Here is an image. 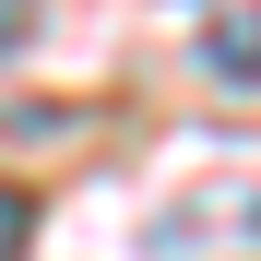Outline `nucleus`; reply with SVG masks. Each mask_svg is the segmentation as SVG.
<instances>
[{"label":"nucleus","mask_w":261,"mask_h":261,"mask_svg":"<svg viewBox=\"0 0 261 261\" xmlns=\"http://www.w3.org/2000/svg\"><path fill=\"white\" fill-rule=\"evenodd\" d=\"M24 24H36V0H0V60L24 48Z\"/></svg>","instance_id":"3"},{"label":"nucleus","mask_w":261,"mask_h":261,"mask_svg":"<svg viewBox=\"0 0 261 261\" xmlns=\"http://www.w3.org/2000/svg\"><path fill=\"white\" fill-rule=\"evenodd\" d=\"M202 60H214V71H226V83H238V95H249V24H238V12H226V24H214V48H202Z\"/></svg>","instance_id":"1"},{"label":"nucleus","mask_w":261,"mask_h":261,"mask_svg":"<svg viewBox=\"0 0 261 261\" xmlns=\"http://www.w3.org/2000/svg\"><path fill=\"white\" fill-rule=\"evenodd\" d=\"M24 226H36V214H24V190L0 178V261H24Z\"/></svg>","instance_id":"2"}]
</instances>
